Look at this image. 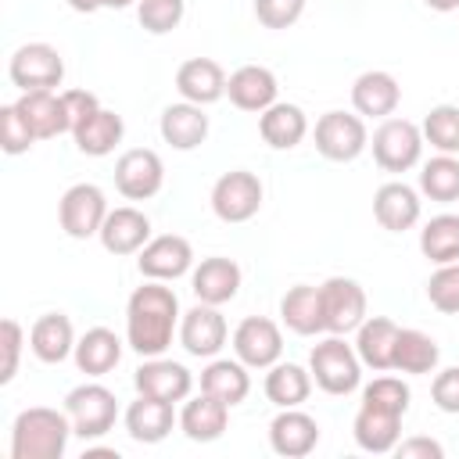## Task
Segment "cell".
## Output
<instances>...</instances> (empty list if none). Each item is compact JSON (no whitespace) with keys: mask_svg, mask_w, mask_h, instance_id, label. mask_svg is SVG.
Returning <instances> with one entry per match:
<instances>
[{"mask_svg":"<svg viewBox=\"0 0 459 459\" xmlns=\"http://www.w3.org/2000/svg\"><path fill=\"white\" fill-rule=\"evenodd\" d=\"M179 298L161 280L140 283L126 301V344L140 359L165 355L172 348V337H179Z\"/></svg>","mask_w":459,"mask_h":459,"instance_id":"6da1fadb","label":"cell"},{"mask_svg":"<svg viewBox=\"0 0 459 459\" xmlns=\"http://www.w3.org/2000/svg\"><path fill=\"white\" fill-rule=\"evenodd\" d=\"M72 434L65 409L29 405L11 423V459H61Z\"/></svg>","mask_w":459,"mask_h":459,"instance_id":"7a4b0ae2","label":"cell"},{"mask_svg":"<svg viewBox=\"0 0 459 459\" xmlns=\"http://www.w3.org/2000/svg\"><path fill=\"white\" fill-rule=\"evenodd\" d=\"M308 373L319 391L326 394H351L362 384V359L355 344H348L341 333H330L308 351Z\"/></svg>","mask_w":459,"mask_h":459,"instance_id":"3957f363","label":"cell"},{"mask_svg":"<svg viewBox=\"0 0 459 459\" xmlns=\"http://www.w3.org/2000/svg\"><path fill=\"white\" fill-rule=\"evenodd\" d=\"M65 412L72 420L75 437L97 441V437H104L115 427V420H118V398H115L111 387L90 380V384H79V387H72L65 394Z\"/></svg>","mask_w":459,"mask_h":459,"instance_id":"277c9868","label":"cell"},{"mask_svg":"<svg viewBox=\"0 0 459 459\" xmlns=\"http://www.w3.org/2000/svg\"><path fill=\"white\" fill-rule=\"evenodd\" d=\"M423 143H427L423 129L416 122H409V118H398V115L380 118V126L373 129V140H369L373 161L384 172H409V169H416L420 158H423Z\"/></svg>","mask_w":459,"mask_h":459,"instance_id":"5b68a950","label":"cell"},{"mask_svg":"<svg viewBox=\"0 0 459 459\" xmlns=\"http://www.w3.org/2000/svg\"><path fill=\"white\" fill-rule=\"evenodd\" d=\"M312 140H316V151L326 161H341L344 165V161H355L369 147V129H366V118L362 115L326 111V115L316 118Z\"/></svg>","mask_w":459,"mask_h":459,"instance_id":"8992f818","label":"cell"},{"mask_svg":"<svg viewBox=\"0 0 459 459\" xmlns=\"http://www.w3.org/2000/svg\"><path fill=\"white\" fill-rule=\"evenodd\" d=\"M108 197L97 183H72L57 201V222L72 240H90L108 219Z\"/></svg>","mask_w":459,"mask_h":459,"instance_id":"52a82bcc","label":"cell"},{"mask_svg":"<svg viewBox=\"0 0 459 459\" xmlns=\"http://www.w3.org/2000/svg\"><path fill=\"white\" fill-rule=\"evenodd\" d=\"M262 208V179L247 169H230L215 179L212 186V212L215 219L237 226V222H247L255 219Z\"/></svg>","mask_w":459,"mask_h":459,"instance_id":"ba28073f","label":"cell"},{"mask_svg":"<svg viewBox=\"0 0 459 459\" xmlns=\"http://www.w3.org/2000/svg\"><path fill=\"white\" fill-rule=\"evenodd\" d=\"M319 298H323V323H326V333H355L366 319V290L359 280L351 276H330L319 283Z\"/></svg>","mask_w":459,"mask_h":459,"instance_id":"9c48e42d","label":"cell"},{"mask_svg":"<svg viewBox=\"0 0 459 459\" xmlns=\"http://www.w3.org/2000/svg\"><path fill=\"white\" fill-rule=\"evenodd\" d=\"M7 75H11V82L22 93H29V90H54L65 79V57L50 43H22L11 54Z\"/></svg>","mask_w":459,"mask_h":459,"instance_id":"30bf717a","label":"cell"},{"mask_svg":"<svg viewBox=\"0 0 459 459\" xmlns=\"http://www.w3.org/2000/svg\"><path fill=\"white\" fill-rule=\"evenodd\" d=\"M115 186L126 201H151L165 186V165L151 147H129L115 161Z\"/></svg>","mask_w":459,"mask_h":459,"instance_id":"8fae6325","label":"cell"},{"mask_svg":"<svg viewBox=\"0 0 459 459\" xmlns=\"http://www.w3.org/2000/svg\"><path fill=\"white\" fill-rule=\"evenodd\" d=\"M136 269L143 280H161V283H172L179 276H186L194 269V247L186 237L179 233H161V237H151L140 255H136Z\"/></svg>","mask_w":459,"mask_h":459,"instance_id":"7c38bea8","label":"cell"},{"mask_svg":"<svg viewBox=\"0 0 459 459\" xmlns=\"http://www.w3.org/2000/svg\"><path fill=\"white\" fill-rule=\"evenodd\" d=\"M230 341V326L226 316L219 312V305H204L197 301L194 308L183 312L179 319V344L186 355L194 359H215Z\"/></svg>","mask_w":459,"mask_h":459,"instance_id":"4fadbf2b","label":"cell"},{"mask_svg":"<svg viewBox=\"0 0 459 459\" xmlns=\"http://www.w3.org/2000/svg\"><path fill=\"white\" fill-rule=\"evenodd\" d=\"M233 355L247 366V369H269L280 362L283 355V333L273 319L265 316H247L237 323L233 330Z\"/></svg>","mask_w":459,"mask_h":459,"instance_id":"5bb4252c","label":"cell"},{"mask_svg":"<svg viewBox=\"0 0 459 459\" xmlns=\"http://www.w3.org/2000/svg\"><path fill=\"white\" fill-rule=\"evenodd\" d=\"M133 384H136V394H151V398H161V402H186L190 391H194V373L183 366V362H172L165 355H154V359H143L140 369L133 373Z\"/></svg>","mask_w":459,"mask_h":459,"instance_id":"9a60e30c","label":"cell"},{"mask_svg":"<svg viewBox=\"0 0 459 459\" xmlns=\"http://www.w3.org/2000/svg\"><path fill=\"white\" fill-rule=\"evenodd\" d=\"M423 215V201H420V190L402 183V179H391L384 186H377L373 194V219L387 230V233H405L420 222Z\"/></svg>","mask_w":459,"mask_h":459,"instance_id":"2e32d148","label":"cell"},{"mask_svg":"<svg viewBox=\"0 0 459 459\" xmlns=\"http://www.w3.org/2000/svg\"><path fill=\"white\" fill-rule=\"evenodd\" d=\"M226 97L233 108L262 115L265 108H273L280 100V82L265 65H240L226 79Z\"/></svg>","mask_w":459,"mask_h":459,"instance_id":"e0dca14e","label":"cell"},{"mask_svg":"<svg viewBox=\"0 0 459 459\" xmlns=\"http://www.w3.org/2000/svg\"><path fill=\"white\" fill-rule=\"evenodd\" d=\"M269 445L283 459H301L319 445V423L308 416L301 405L298 409H280L269 423Z\"/></svg>","mask_w":459,"mask_h":459,"instance_id":"ac0fdd59","label":"cell"},{"mask_svg":"<svg viewBox=\"0 0 459 459\" xmlns=\"http://www.w3.org/2000/svg\"><path fill=\"white\" fill-rule=\"evenodd\" d=\"M240 265L233 258H222V255H212V258H201L194 269H190V290L197 301L204 305H226L237 298L240 290Z\"/></svg>","mask_w":459,"mask_h":459,"instance_id":"d6986e66","label":"cell"},{"mask_svg":"<svg viewBox=\"0 0 459 459\" xmlns=\"http://www.w3.org/2000/svg\"><path fill=\"white\" fill-rule=\"evenodd\" d=\"M226 79L230 75L222 72V65L215 57H190V61H183L176 68L179 97L190 100V104H201V108H208V104L226 97Z\"/></svg>","mask_w":459,"mask_h":459,"instance_id":"ffe728a7","label":"cell"},{"mask_svg":"<svg viewBox=\"0 0 459 459\" xmlns=\"http://www.w3.org/2000/svg\"><path fill=\"white\" fill-rule=\"evenodd\" d=\"M398 100H402V86L384 68H369L351 82V108L362 118H391Z\"/></svg>","mask_w":459,"mask_h":459,"instance_id":"44dd1931","label":"cell"},{"mask_svg":"<svg viewBox=\"0 0 459 459\" xmlns=\"http://www.w3.org/2000/svg\"><path fill=\"white\" fill-rule=\"evenodd\" d=\"M100 244L108 255H140V247L151 240V219L133 208V204H122V208H111L104 226H100Z\"/></svg>","mask_w":459,"mask_h":459,"instance_id":"7402d4cb","label":"cell"},{"mask_svg":"<svg viewBox=\"0 0 459 459\" xmlns=\"http://www.w3.org/2000/svg\"><path fill=\"white\" fill-rule=\"evenodd\" d=\"M179 423L172 402L151 398V394H136V402H129L126 409V434L136 445H158L172 434V427Z\"/></svg>","mask_w":459,"mask_h":459,"instance_id":"603a6c76","label":"cell"},{"mask_svg":"<svg viewBox=\"0 0 459 459\" xmlns=\"http://www.w3.org/2000/svg\"><path fill=\"white\" fill-rule=\"evenodd\" d=\"M398 323L387 316H366L362 326L355 330V351L366 369L387 373L394 369V344H398Z\"/></svg>","mask_w":459,"mask_h":459,"instance_id":"cb8c5ba5","label":"cell"},{"mask_svg":"<svg viewBox=\"0 0 459 459\" xmlns=\"http://www.w3.org/2000/svg\"><path fill=\"white\" fill-rule=\"evenodd\" d=\"M351 434H355V445H359L362 452H369V455H387V452H394V445L402 441V416L362 402L359 412H355V420H351Z\"/></svg>","mask_w":459,"mask_h":459,"instance_id":"d4e9b609","label":"cell"},{"mask_svg":"<svg viewBox=\"0 0 459 459\" xmlns=\"http://www.w3.org/2000/svg\"><path fill=\"white\" fill-rule=\"evenodd\" d=\"M158 133L169 147L176 151H194L208 140V115L201 104H190V100H179V104H169L158 118Z\"/></svg>","mask_w":459,"mask_h":459,"instance_id":"484cf974","label":"cell"},{"mask_svg":"<svg viewBox=\"0 0 459 459\" xmlns=\"http://www.w3.org/2000/svg\"><path fill=\"white\" fill-rule=\"evenodd\" d=\"M226 423H230V405L219 402L215 394L201 391L197 398H186L183 402V412H179V430L197 441V445H208V441H219L226 434Z\"/></svg>","mask_w":459,"mask_h":459,"instance_id":"4316f807","label":"cell"},{"mask_svg":"<svg viewBox=\"0 0 459 459\" xmlns=\"http://www.w3.org/2000/svg\"><path fill=\"white\" fill-rule=\"evenodd\" d=\"M18 111L25 115V122L32 126L36 140H54L61 133H72L68 126V111H65V97L54 90H29L18 100Z\"/></svg>","mask_w":459,"mask_h":459,"instance_id":"83f0119b","label":"cell"},{"mask_svg":"<svg viewBox=\"0 0 459 459\" xmlns=\"http://www.w3.org/2000/svg\"><path fill=\"white\" fill-rule=\"evenodd\" d=\"M75 330H72V319L65 316V312H47V316H39L36 323H32V330H29V348H32V355L39 359V362H47V366H57V362H65L72 351H75Z\"/></svg>","mask_w":459,"mask_h":459,"instance_id":"f1b7e54d","label":"cell"},{"mask_svg":"<svg viewBox=\"0 0 459 459\" xmlns=\"http://www.w3.org/2000/svg\"><path fill=\"white\" fill-rule=\"evenodd\" d=\"M280 319L290 333L298 337H316L326 330L323 323V298H319V287L312 283H294L283 298H280Z\"/></svg>","mask_w":459,"mask_h":459,"instance_id":"f546056e","label":"cell"},{"mask_svg":"<svg viewBox=\"0 0 459 459\" xmlns=\"http://www.w3.org/2000/svg\"><path fill=\"white\" fill-rule=\"evenodd\" d=\"M75 369L86 377H104L122 362V337L108 326H90L79 341H75Z\"/></svg>","mask_w":459,"mask_h":459,"instance_id":"4dcf8cb0","label":"cell"},{"mask_svg":"<svg viewBox=\"0 0 459 459\" xmlns=\"http://www.w3.org/2000/svg\"><path fill=\"white\" fill-rule=\"evenodd\" d=\"M258 133L273 151H290L308 136V115L290 100H276L258 115Z\"/></svg>","mask_w":459,"mask_h":459,"instance_id":"1f68e13d","label":"cell"},{"mask_svg":"<svg viewBox=\"0 0 459 459\" xmlns=\"http://www.w3.org/2000/svg\"><path fill=\"white\" fill-rule=\"evenodd\" d=\"M122 136H126V122L111 108L93 111L86 122H79L72 129V140H75L79 154H86V158H108L122 143Z\"/></svg>","mask_w":459,"mask_h":459,"instance_id":"d6a6232c","label":"cell"},{"mask_svg":"<svg viewBox=\"0 0 459 459\" xmlns=\"http://www.w3.org/2000/svg\"><path fill=\"white\" fill-rule=\"evenodd\" d=\"M201 391L215 394L233 409L251 394V373L240 359H208V366L201 369Z\"/></svg>","mask_w":459,"mask_h":459,"instance_id":"836d02e7","label":"cell"},{"mask_svg":"<svg viewBox=\"0 0 459 459\" xmlns=\"http://www.w3.org/2000/svg\"><path fill=\"white\" fill-rule=\"evenodd\" d=\"M312 373L298 362H276L269 366L265 373V398L276 405V409H298L301 402H308L312 394Z\"/></svg>","mask_w":459,"mask_h":459,"instance_id":"e575fe53","label":"cell"},{"mask_svg":"<svg viewBox=\"0 0 459 459\" xmlns=\"http://www.w3.org/2000/svg\"><path fill=\"white\" fill-rule=\"evenodd\" d=\"M437 362H441V348L430 333L412 330V326L398 330V344H394V369L398 373L423 377V373H434Z\"/></svg>","mask_w":459,"mask_h":459,"instance_id":"d590c367","label":"cell"},{"mask_svg":"<svg viewBox=\"0 0 459 459\" xmlns=\"http://www.w3.org/2000/svg\"><path fill=\"white\" fill-rule=\"evenodd\" d=\"M420 251H423V258L434 262V265L459 262V215H455V212L434 215V219L420 230Z\"/></svg>","mask_w":459,"mask_h":459,"instance_id":"8d00e7d4","label":"cell"},{"mask_svg":"<svg viewBox=\"0 0 459 459\" xmlns=\"http://www.w3.org/2000/svg\"><path fill=\"white\" fill-rule=\"evenodd\" d=\"M420 194L452 204L459 201V154H434L430 161L420 165Z\"/></svg>","mask_w":459,"mask_h":459,"instance_id":"74e56055","label":"cell"},{"mask_svg":"<svg viewBox=\"0 0 459 459\" xmlns=\"http://www.w3.org/2000/svg\"><path fill=\"white\" fill-rule=\"evenodd\" d=\"M420 129L437 154H459V104H434Z\"/></svg>","mask_w":459,"mask_h":459,"instance_id":"f35d334b","label":"cell"},{"mask_svg":"<svg viewBox=\"0 0 459 459\" xmlns=\"http://www.w3.org/2000/svg\"><path fill=\"white\" fill-rule=\"evenodd\" d=\"M186 14V0H140L136 4V18L143 25V32L151 36H165L172 29H179Z\"/></svg>","mask_w":459,"mask_h":459,"instance_id":"ab89813d","label":"cell"},{"mask_svg":"<svg viewBox=\"0 0 459 459\" xmlns=\"http://www.w3.org/2000/svg\"><path fill=\"white\" fill-rule=\"evenodd\" d=\"M409 398H412V391L402 377H377L362 387L366 405H377V409H387V412H398V416L409 412Z\"/></svg>","mask_w":459,"mask_h":459,"instance_id":"60d3db41","label":"cell"},{"mask_svg":"<svg viewBox=\"0 0 459 459\" xmlns=\"http://www.w3.org/2000/svg\"><path fill=\"white\" fill-rule=\"evenodd\" d=\"M427 301L445 312V316H459V262L437 265L427 280Z\"/></svg>","mask_w":459,"mask_h":459,"instance_id":"b9f144b4","label":"cell"},{"mask_svg":"<svg viewBox=\"0 0 459 459\" xmlns=\"http://www.w3.org/2000/svg\"><path fill=\"white\" fill-rule=\"evenodd\" d=\"M32 143H36V133L25 122V115L18 111V104H4L0 108V147H4V154H11V158L25 154Z\"/></svg>","mask_w":459,"mask_h":459,"instance_id":"7bdbcfd3","label":"cell"},{"mask_svg":"<svg viewBox=\"0 0 459 459\" xmlns=\"http://www.w3.org/2000/svg\"><path fill=\"white\" fill-rule=\"evenodd\" d=\"M22 344H25V330L18 319H4L0 323V351H4V362H0V384H11L14 373H18V359H22Z\"/></svg>","mask_w":459,"mask_h":459,"instance_id":"ee69618b","label":"cell"},{"mask_svg":"<svg viewBox=\"0 0 459 459\" xmlns=\"http://www.w3.org/2000/svg\"><path fill=\"white\" fill-rule=\"evenodd\" d=\"M305 14V0H255V18L265 29H290Z\"/></svg>","mask_w":459,"mask_h":459,"instance_id":"f6af8a7d","label":"cell"},{"mask_svg":"<svg viewBox=\"0 0 459 459\" xmlns=\"http://www.w3.org/2000/svg\"><path fill=\"white\" fill-rule=\"evenodd\" d=\"M430 398L441 412L459 416V366H448L430 380Z\"/></svg>","mask_w":459,"mask_h":459,"instance_id":"bcb514c9","label":"cell"},{"mask_svg":"<svg viewBox=\"0 0 459 459\" xmlns=\"http://www.w3.org/2000/svg\"><path fill=\"white\" fill-rule=\"evenodd\" d=\"M61 97H65V111H68V126H72V129H75L79 122H86L93 111H100V100H97V93H90V90H65Z\"/></svg>","mask_w":459,"mask_h":459,"instance_id":"7dc6e473","label":"cell"},{"mask_svg":"<svg viewBox=\"0 0 459 459\" xmlns=\"http://www.w3.org/2000/svg\"><path fill=\"white\" fill-rule=\"evenodd\" d=\"M394 455L398 459H441L445 455V448H441V441H434V437H405V441H398L394 445Z\"/></svg>","mask_w":459,"mask_h":459,"instance_id":"c3c4849f","label":"cell"},{"mask_svg":"<svg viewBox=\"0 0 459 459\" xmlns=\"http://www.w3.org/2000/svg\"><path fill=\"white\" fill-rule=\"evenodd\" d=\"M68 7H72V11H79V14H93V11H100V7H104V0H68Z\"/></svg>","mask_w":459,"mask_h":459,"instance_id":"681fc988","label":"cell"},{"mask_svg":"<svg viewBox=\"0 0 459 459\" xmlns=\"http://www.w3.org/2000/svg\"><path fill=\"white\" fill-rule=\"evenodd\" d=\"M430 11H437V14H448V11H459V0H423Z\"/></svg>","mask_w":459,"mask_h":459,"instance_id":"f907efd6","label":"cell"},{"mask_svg":"<svg viewBox=\"0 0 459 459\" xmlns=\"http://www.w3.org/2000/svg\"><path fill=\"white\" fill-rule=\"evenodd\" d=\"M129 4H140V0H104V7H115V11H122V7H129Z\"/></svg>","mask_w":459,"mask_h":459,"instance_id":"816d5d0a","label":"cell"}]
</instances>
